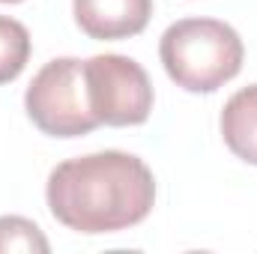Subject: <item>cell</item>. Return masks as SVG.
Wrapping results in <instances>:
<instances>
[{"instance_id":"cell-1","label":"cell","mask_w":257,"mask_h":254,"mask_svg":"<svg viewBox=\"0 0 257 254\" xmlns=\"http://www.w3.org/2000/svg\"><path fill=\"white\" fill-rule=\"evenodd\" d=\"M51 215L69 230L96 236L141 224L156 203L153 171L132 153L105 150L60 162L45 186Z\"/></svg>"},{"instance_id":"cell-5","label":"cell","mask_w":257,"mask_h":254,"mask_svg":"<svg viewBox=\"0 0 257 254\" xmlns=\"http://www.w3.org/2000/svg\"><path fill=\"white\" fill-rule=\"evenodd\" d=\"M75 24L90 39L138 36L153 15V0H72Z\"/></svg>"},{"instance_id":"cell-2","label":"cell","mask_w":257,"mask_h":254,"mask_svg":"<svg viewBox=\"0 0 257 254\" xmlns=\"http://www.w3.org/2000/svg\"><path fill=\"white\" fill-rule=\"evenodd\" d=\"M159 57L168 78L189 93H215L242 69L239 33L215 18H183L162 33Z\"/></svg>"},{"instance_id":"cell-7","label":"cell","mask_w":257,"mask_h":254,"mask_svg":"<svg viewBox=\"0 0 257 254\" xmlns=\"http://www.w3.org/2000/svg\"><path fill=\"white\" fill-rule=\"evenodd\" d=\"M30 60V33L21 21L0 15V84L15 81Z\"/></svg>"},{"instance_id":"cell-4","label":"cell","mask_w":257,"mask_h":254,"mask_svg":"<svg viewBox=\"0 0 257 254\" xmlns=\"http://www.w3.org/2000/svg\"><path fill=\"white\" fill-rule=\"evenodd\" d=\"M87 99L99 123L141 126L153 111V84L144 66L123 54H96L84 60Z\"/></svg>"},{"instance_id":"cell-6","label":"cell","mask_w":257,"mask_h":254,"mask_svg":"<svg viewBox=\"0 0 257 254\" xmlns=\"http://www.w3.org/2000/svg\"><path fill=\"white\" fill-rule=\"evenodd\" d=\"M221 138L236 159L257 165V84L227 99L221 111Z\"/></svg>"},{"instance_id":"cell-3","label":"cell","mask_w":257,"mask_h":254,"mask_svg":"<svg viewBox=\"0 0 257 254\" xmlns=\"http://www.w3.org/2000/svg\"><path fill=\"white\" fill-rule=\"evenodd\" d=\"M24 111L33 126L51 138H81L102 126L90 108L84 60L57 57L45 63L24 93Z\"/></svg>"},{"instance_id":"cell-9","label":"cell","mask_w":257,"mask_h":254,"mask_svg":"<svg viewBox=\"0 0 257 254\" xmlns=\"http://www.w3.org/2000/svg\"><path fill=\"white\" fill-rule=\"evenodd\" d=\"M0 3H21V0H0Z\"/></svg>"},{"instance_id":"cell-8","label":"cell","mask_w":257,"mask_h":254,"mask_svg":"<svg viewBox=\"0 0 257 254\" xmlns=\"http://www.w3.org/2000/svg\"><path fill=\"white\" fill-rule=\"evenodd\" d=\"M3 251H48V239L24 215H3L0 218V254Z\"/></svg>"}]
</instances>
